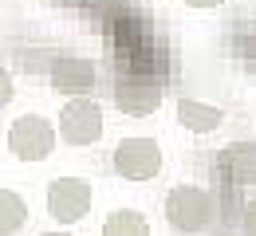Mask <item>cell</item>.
Returning a JSON list of instances; mask_svg holds the SVG:
<instances>
[{
	"mask_svg": "<svg viewBox=\"0 0 256 236\" xmlns=\"http://www.w3.org/2000/svg\"><path fill=\"white\" fill-rule=\"evenodd\" d=\"M106 43L118 59V71L126 75H154V79H166V51H162L158 35L150 28L146 16L138 12H126L118 8L110 20H106Z\"/></svg>",
	"mask_w": 256,
	"mask_h": 236,
	"instance_id": "cell-1",
	"label": "cell"
},
{
	"mask_svg": "<svg viewBox=\"0 0 256 236\" xmlns=\"http://www.w3.org/2000/svg\"><path fill=\"white\" fill-rule=\"evenodd\" d=\"M166 221H170V229H178V233H205L209 225H213V197H209V189H201V185H178V189H170V197H166Z\"/></svg>",
	"mask_w": 256,
	"mask_h": 236,
	"instance_id": "cell-2",
	"label": "cell"
},
{
	"mask_svg": "<svg viewBox=\"0 0 256 236\" xmlns=\"http://www.w3.org/2000/svg\"><path fill=\"white\" fill-rule=\"evenodd\" d=\"M110 166L126 181H154L162 173V146L154 138H122L110 154Z\"/></svg>",
	"mask_w": 256,
	"mask_h": 236,
	"instance_id": "cell-3",
	"label": "cell"
},
{
	"mask_svg": "<svg viewBox=\"0 0 256 236\" xmlns=\"http://www.w3.org/2000/svg\"><path fill=\"white\" fill-rule=\"evenodd\" d=\"M8 150H12L16 162H44V158H52V150H56V130H52V122L40 118V114L16 118L12 130H8Z\"/></svg>",
	"mask_w": 256,
	"mask_h": 236,
	"instance_id": "cell-4",
	"label": "cell"
},
{
	"mask_svg": "<svg viewBox=\"0 0 256 236\" xmlns=\"http://www.w3.org/2000/svg\"><path fill=\"white\" fill-rule=\"evenodd\" d=\"M162 99H166V79L118 71V79H114V102H118V110H126V114H154L162 106Z\"/></svg>",
	"mask_w": 256,
	"mask_h": 236,
	"instance_id": "cell-5",
	"label": "cell"
},
{
	"mask_svg": "<svg viewBox=\"0 0 256 236\" xmlns=\"http://www.w3.org/2000/svg\"><path fill=\"white\" fill-rule=\"evenodd\" d=\"M60 138L67 146H95L102 138V110L95 99H67L60 110Z\"/></svg>",
	"mask_w": 256,
	"mask_h": 236,
	"instance_id": "cell-6",
	"label": "cell"
},
{
	"mask_svg": "<svg viewBox=\"0 0 256 236\" xmlns=\"http://www.w3.org/2000/svg\"><path fill=\"white\" fill-rule=\"evenodd\" d=\"M98 87V67L87 55H56L52 63V91H60L64 99H91Z\"/></svg>",
	"mask_w": 256,
	"mask_h": 236,
	"instance_id": "cell-7",
	"label": "cell"
},
{
	"mask_svg": "<svg viewBox=\"0 0 256 236\" xmlns=\"http://www.w3.org/2000/svg\"><path fill=\"white\" fill-rule=\"evenodd\" d=\"M48 213L60 225H75L91 213V185L83 177H56L48 185Z\"/></svg>",
	"mask_w": 256,
	"mask_h": 236,
	"instance_id": "cell-8",
	"label": "cell"
},
{
	"mask_svg": "<svg viewBox=\"0 0 256 236\" xmlns=\"http://www.w3.org/2000/svg\"><path fill=\"white\" fill-rule=\"evenodd\" d=\"M213 169H217L221 185H232V189L256 185V142H228V146H221L217 158H213Z\"/></svg>",
	"mask_w": 256,
	"mask_h": 236,
	"instance_id": "cell-9",
	"label": "cell"
},
{
	"mask_svg": "<svg viewBox=\"0 0 256 236\" xmlns=\"http://www.w3.org/2000/svg\"><path fill=\"white\" fill-rule=\"evenodd\" d=\"M178 122H182L186 130H193V134H213V130L224 122V110L209 106V102L182 99V102H178Z\"/></svg>",
	"mask_w": 256,
	"mask_h": 236,
	"instance_id": "cell-10",
	"label": "cell"
},
{
	"mask_svg": "<svg viewBox=\"0 0 256 236\" xmlns=\"http://www.w3.org/2000/svg\"><path fill=\"white\" fill-rule=\"evenodd\" d=\"M28 225V201L16 189H0V236H16Z\"/></svg>",
	"mask_w": 256,
	"mask_h": 236,
	"instance_id": "cell-11",
	"label": "cell"
},
{
	"mask_svg": "<svg viewBox=\"0 0 256 236\" xmlns=\"http://www.w3.org/2000/svg\"><path fill=\"white\" fill-rule=\"evenodd\" d=\"M102 236H150V221L138 209H114L102 221Z\"/></svg>",
	"mask_w": 256,
	"mask_h": 236,
	"instance_id": "cell-12",
	"label": "cell"
},
{
	"mask_svg": "<svg viewBox=\"0 0 256 236\" xmlns=\"http://www.w3.org/2000/svg\"><path fill=\"white\" fill-rule=\"evenodd\" d=\"M240 233L256 236V201H248L244 209H240Z\"/></svg>",
	"mask_w": 256,
	"mask_h": 236,
	"instance_id": "cell-13",
	"label": "cell"
},
{
	"mask_svg": "<svg viewBox=\"0 0 256 236\" xmlns=\"http://www.w3.org/2000/svg\"><path fill=\"white\" fill-rule=\"evenodd\" d=\"M12 95H16V83H12V75H8V71L0 67V110L12 102Z\"/></svg>",
	"mask_w": 256,
	"mask_h": 236,
	"instance_id": "cell-14",
	"label": "cell"
},
{
	"mask_svg": "<svg viewBox=\"0 0 256 236\" xmlns=\"http://www.w3.org/2000/svg\"><path fill=\"white\" fill-rule=\"evenodd\" d=\"M190 4H197V8H205V4H217V0H190Z\"/></svg>",
	"mask_w": 256,
	"mask_h": 236,
	"instance_id": "cell-15",
	"label": "cell"
},
{
	"mask_svg": "<svg viewBox=\"0 0 256 236\" xmlns=\"http://www.w3.org/2000/svg\"><path fill=\"white\" fill-rule=\"evenodd\" d=\"M44 236H71V233H44Z\"/></svg>",
	"mask_w": 256,
	"mask_h": 236,
	"instance_id": "cell-16",
	"label": "cell"
}]
</instances>
